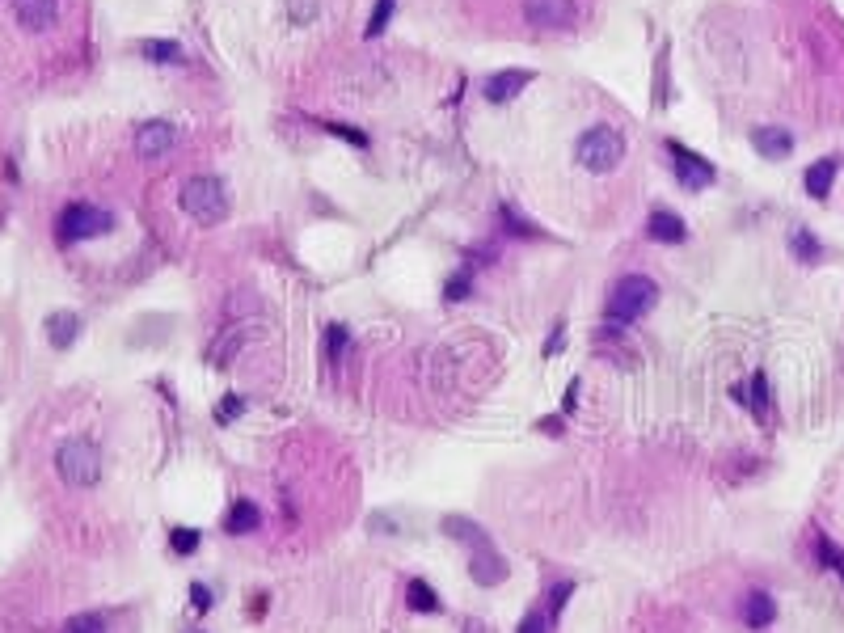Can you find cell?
Wrapping results in <instances>:
<instances>
[{"mask_svg":"<svg viewBox=\"0 0 844 633\" xmlns=\"http://www.w3.org/2000/svg\"><path fill=\"white\" fill-rule=\"evenodd\" d=\"M178 208H182L190 219H199V224H220V219L228 216V208H233V199H228V186H224L220 178L199 173V178H186L182 182V190H178Z\"/></svg>","mask_w":844,"mask_h":633,"instance_id":"obj_1","label":"cell"},{"mask_svg":"<svg viewBox=\"0 0 844 633\" xmlns=\"http://www.w3.org/2000/svg\"><path fill=\"white\" fill-rule=\"evenodd\" d=\"M55 473L63 486L73 490H93L102 482V452L89 439H63L55 448Z\"/></svg>","mask_w":844,"mask_h":633,"instance_id":"obj_2","label":"cell"},{"mask_svg":"<svg viewBox=\"0 0 844 633\" xmlns=\"http://www.w3.org/2000/svg\"><path fill=\"white\" fill-rule=\"evenodd\" d=\"M655 305H659V283L650 275H625L608 296V321L612 326H634L637 316H646Z\"/></svg>","mask_w":844,"mask_h":633,"instance_id":"obj_3","label":"cell"},{"mask_svg":"<svg viewBox=\"0 0 844 633\" xmlns=\"http://www.w3.org/2000/svg\"><path fill=\"white\" fill-rule=\"evenodd\" d=\"M575 161L587 173H608L625 161V135L608 122H596L575 140Z\"/></svg>","mask_w":844,"mask_h":633,"instance_id":"obj_4","label":"cell"},{"mask_svg":"<svg viewBox=\"0 0 844 633\" xmlns=\"http://www.w3.org/2000/svg\"><path fill=\"white\" fill-rule=\"evenodd\" d=\"M114 229V216L106 208H93V203H68L55 219V237L63 245L76 241H93V237H106Z\"/></svg>","mask_w":844,"mask_h":633,"instance_id":"obj_5","label":"cell"},{"mask_svg":"<svg viewBox=\"0 0 844 633\" xmlns=\"http://www.w3.org/2000/svg\"><path fill=\"white\" fill-rule=\"evenodd\" d=\"M524 22L537 30H570L578 25V0H524Z\"/></svg>","mask_w":844,"mask_h":633,"instance_id":"obj_6","label":"cell"},{"mask_svg":"<svg viewBox=\"0 0 844 633\" xmlns=\"http://www.w3.org/2000/svg\"><path fill=\"white\" fill-rule=\"evenodd\" d=\"M667 152L675 161V178L688 186V190H705L713 182V165L705 157H697L693 148H684L680 140H667Z\"/></svg>","mask_w":844,"mask_h":633,"instance_id":"obj_7","label":"cell"},{"mask_svg":"<svg viewBox=\"0 0 844 633\" xmlns=\"http://www.w3.org/2000/svg\"><path fill=\"white\" fill-rule=\"evenodd\" d=\"M178 144V127L170 119H148L135 127V152L140 157H165Z\"/></svg>","mask_w":844,"mask_h":633,"instance_id":"obj_8","label":"cell"},{"mask_svg":"<svg viewBox=\"0 0 844 633\" xmlns=\"http://www.w3.org/2000/svg\"><path fill=\"white\" fill-rule=\"evenodd\" d=\"M13 17L25 34H43L60 22V0H13Z\"/></svg>","mask_w":844,"mask_h":633,"instance_id":"obj_9","label":"cell"},{"mask_svg":"<svg viewBox=\"0 0 844 633\" xmlns=\"http://www.w3.org/2000/svg\"><path fill=\"white\" fill-rule=\"evenodd\" d=\"M591 346L604 355V359H616V364H625V367H634L637 364V355H634V342L625 338V326H600L596 334H591Z\"/></svg>","mask_w":844,"mask_h":633,"instance_id":"obj_10","label":"cell"},{"mask_svg":"<svg viewBox=\"0 0 844 633\" xmlns=\"http://www.w3.org/2000/svg\"><path fill=\"white\" fill-rule=\"evenodd\" d=\"M528 81H532V73H528V68H507V73H494L486 85H481V98L494 102V106H502V102L519 98V93L528 89Z\"/></svg>","mask_w":844,"mask_h":633,"instance_id":"obj_11","label":"cell"},{"mask_svg":"<svg viewBox=\"0 0 844 633\" xmlns=\"http://www.w3.org/2000/svg\"><path fill=\"white\" fill-rule=\"evenodd\" d=\"M469 579H473L478 587H499L502 579H507V561H502V553H494V545L478 549V553L469 558Z\"/></svg>","mask_w":844,"mask_h":633,"instance_id":"obj_12","label":"cell"},{"mask_svg":"<svg viewBox=\"0 0 844 633\" xmlns=\"http://www.w3.org/2000/svg\"><path fill=\"white\" fill-rule=\"evenodd\" d=\"M646 232H650V241H659V245H684L688 241V224L675 216V211H667V208L650 211Z\"/></svg>","mask_w":844,"mask_h":633,"instance_id":"obj_13","label":"cell"},{"mask_svg":"<svg viewBox=\"0 0 844 633\" xmlns=\"http://www.w3.org/2000/svg\"><path fill=\"white\" fill-rule=\"evenodd\" d=\"M752 148H756L760 157L781 161L794 152V135L785 131V127H752Z\"/></svg>","mask_w":844,"mask_h":633,"instance_id":"obj_14","label":"cell"},{"mask_svg":"<svg viewBox=\"0 0 844 633\" xmlns=\"http://www.w3.org/2000/svg\"><path fill=\"white\" fill-rule=\"evenodd\" d=\"M440 532L452 536V540H461V545H469L473 553H478V549H490V532L478 524V520H465V515H443Z\"/></svg>","mask_w":844,"mask_h":633,"instance_id":"obj_15","label":"cell"},{"mask_svg":"<svg viewBox=\"0 0 844 633\" xmlns=\"http://www.w3.org/2000/svg\"><path fill=\"white\" fill-rule=\"evenodd\" d=\"M734 402H743L756 418H769V410H772L769 376H764V372H756L752 380H743V385H734Z\"/></svg>","mask_w":844,"mask_h":633,"instance_id":"obj_16","label":"cell"},{"mask_svg":"<svg viewBox=\"0 0 844 633\" xmlns=\"http://www.w3.org/2000/svg\"><path fill=\"white\" fill-rule=\"evenodd\" d=\"M81 329H85V321L76 313H68V308H60V313L47 316V342L55 346V351H68L76 338H81Z\"/></svg>","mask_w":844,"mask_h":633,"instance_id":"obj_17","label":"cell"},{"mask_svg":"<svg viewBox=\"0 0 844 633\" xmlns=\"http://www.w3.org/2000/svg\"><path fill=\"white\" fill-rule=\"evenodd\" d=\"M777 621V604L769 591H747L743 596V625L747 629H769Z\"/></svg>","mask_w":844,"mask_h":633,"instance_id":"obj_18","label":"cell"},{"mask_svg":"<svg viewBox=\"0 0 844 633\" xmlns=\"http://www.w3.org/2000/svg\"><path fill=\"white\" fill-rule=\"evenodd\" d=\"M262 528V507L249 499H237L233 511H228V520H224V532L228 536H245V532H257Z\"/></svg>","mask_w":844,"mask_h":633,"instance_id":"obj_19","label":"cell"},{"mask_svg":"<svg viewBox=\"0 0 844 633\" xmlns=\"http://www.w3.org/2000/svg\"><path fill=\"white\" fill-rule=\"evenodd\" d=\"M832 182H836V157H820L807 170V195L810 199H828L832 195Z\"/></svg>","mask_w":844,"mask_h":633,"instance_id":"obj_20","label":"cell"},{"mask_svg":"<svg viewBox=\"0 0 844 633\" xmlns=\"http://www.w3.org/2000/svg\"><path fill=\"white\" fill-rule=\"evenodd\" d=\"M140 55L152 63H182L186 60L182 43H173V38H144V43H140Z\"/></svg>","mask_w":844,"mask_h":633,"instance_id":"obj_21","label":"cell"},{"mask_svg":"<svg viewBox=\"0 0 844 633\" xmlns=\"http://www.w3.org/2000/svg\"><path fill=\"white\" fill-rule=\"evenodd\" d=\"M405 604H410L414 612H427V617L431 612H440V596H435V587H431L427 579H414V583L405 587Z\"/></svg>","mask_w":844,"mask_h":633,"instance_id":"obj_22","label":"cell"},{"mask_svg":"<svg viewBox=\"0 0 844 633\" xmlns=\"http://www.w3.org/2000/svg\"><path fill=\"white\" fill-rule=\"evenodd\" d=\"M346 346H351V334H346V326H330V329H325V355H330V364H343Z\"/></svg>","mask_w":844,"mask_h":633,"instance_id":"obj_23","label":"cell"},{"mask_svg":"<svg viewBox=\"0 0 844 633\" xmlns=\"http://www.w3.org/2000/svg\"><path fill=\"white\" fill-rule=\"evenodd\" d=\"M199 540H203V536H199L195 528H173L170 532V549L178 553V558H190V553L199 549Z\"/></svg>","mask_w":844,"mask_h":633,"instance_id":"obj_24","label":"cell"},{"mask_svg":"<svg viewBox=\"0 0 844 633\" xmlns=\"http://www.w3.org/2000/svg\"><path fill=\"white\" fill-rule=\"evenodd\" d=\"M815 549H820V561H823V566H832V570L840 574V583H844V549L832 545V540H828L823 532H820V540H815Z\"/></svg>","mask_w":844,"mask_h":633,"instance_id":"obj_25","label":"cell"},{"mask_svg":"<svg viewBox=\"0 0 844 633\" xmlns=\"http://www.w3.org/2000/svg\"><path fill=\"white\" fill-rule=\"evenodd\" d=\"M794 254L802 258V262H820V258H823V245L815 241L807 229H798V232H794Z\"/></svg>","mask_w":844,"mask_h":633,"instance_id":"obj_26","label":"cell"},{"mask_svg":"<svg viewBox=\"0 0 844 633\" xmlns=\"http://www.w3.org/2000/svg\"><path fill=\"white\" fill-rule=\"evenodd\" d=\"M393 5H397V0H376V9H372V22H367L364 38L384 34V25H389V17H393Z\"/></svg>","mask_w":844,"mask_h":633,"instance_id":"obj_27","label":"cell"},{"mask_svg":"<svg viewBox=\"0 0 844 633\" xmlns=\"http://www.w3.org/2000/svg\"><path fill=\"white\" fill-rule=\"evenodd\" d=\"M63 633H106V617H102V612H81V617L68 621Z\"/></svg>","mask_w":844,"mask_h":633,"instance_id":"obj_28","label":"cell"},{"mask_svg":"<svg viewBox=\"0 0 844 633\" xmlns=\"http://www.w3.org/2000/svg\"><path fill=\"white\" fill-rule=\"evenodd\" d=\"M283 5H287V13H292L296 25H308L321 13V0H283Z\"/></svg>","mask_w":844,"mask_h":633,"instance_id":"obj_29","label":"cell"},{"mask_svg":"<svg viewBox=\"0 0 844 633\" xmlns=\"http://www.w3.org/2000/svg\"><path fill=\"white\" fill-rule=\"evenodd\" d=\"M469 292H473V270H456V275H452V279H448V287H443V296H448V300H465V296Z\"/></svg>","mask_w":844,"mask_h":633,"instance_id":"obj_30","label":"cell"},{"mask_svg":"<svg viewBox=\"0 0 844 633\" xmlns=\"http://www.w3.org/2000/svg\"><path fill=\"white\" fill-rule=\"evenodd\" d=\"M502 224H507L511 232H519V237H545V232H540L537 224H528V219L519 216L515 208H502Z\"/></svg>","mask_w":844,"mask_h":633,"instance_id":"obj_31","label":"cell"},{"mask_svg":"<svg viewBox=\"0 0 844 633\" xmlns=\"http://www.w3.org/2000/svg\"><path fill=\"white\" fill-rule=\"evenodd\" d=\"M325 131L338 135V140H351L355 148H367V135H364V131H355V127H346V122H325Z\"/></svg>","mask_w":844,"mask_h":633,"instance_id":"obj_32","label":"cell"},{"mask_svg":"<svg viewBox=\"0 0 844 633\" xmlns=\"http://www.w3.org/2000/svg\"><path fill=\"white\" fill-rule=\"evenodd\" d=\"M190 604H195V612H211V604H216L211 587L208 583H190Z\"/></svg>","mask_w":844,"mask_h":633,"instance_id":"obj_33","label":"cell"},{"mask_svg":"<svg viewBox=\"0 0 844 633\" xmlns=\"http://www.w3.org/2000/svg\"><path fill=\"white\" fill-rule=\"evenodd\" d=\"M241 410H245V402H241V397H237V393H228V397H224V402H220V410H216V418H220V423L228 426V423H233L237 414H241Z\"/></svg>","mask_w":844,"mask_h":633,"instance_id":"obj_34","label":"cell"},{"mask_svg":"<svg viewBox=\"0 0 844 633\" xmlns=\"http://www.w3.org/2000/svg\"><path fill=\"white\" fill-rule=\"evenodd\" d=\"M549 617H545V612H528V617H524V621H519V629H515V633H549Z\"/></svg>","mask_w":844,"mask_h":633,"instance_id":"obj_35","label":"cell"},{"mask_svg":"<svg viewBox=\"0 0 844 633\" xmlns=\"http://www.w3.org/2000/svg\"><path fill=\"white\" fill-rule=\"evenodd\" d=\"M570 591H575V583H558V591H553V609H549V621L562 612V604L570 599Z\"/></svg>","mask_w":844,"mask_h":633,"instance_id":"obj_36","label":"cell"},{"mask_svg":"<svg viewBox=\"0 0 844 633\" xmlns=\"http://www.w3.org/2000/svg\"><path fill=\"white\" fill-rule=\"evenodd\" d=\"M562 342H566V326L553 329V338L545 342V355H562Z\"/></svg>","mask_w":844,"mask_h":633,"instance_id":"obj_37","label":"cell"},{"mask_svg":"<svg viewBox=\"0 0 844 633\" xmlns=\"http://www.w3.org/2000/svg\"><path fill=\"white\" fill-rule=\"evenodd\" d=\"M578 402V380H570V389H566V410H575Z\"/></svg>","mask_w":844,"mask_h":633,"instance_id":"obj_38","label":"cell"},{"mask_svg":"<svg viewBox=\"0 0 844 633\" xmlns=\"http://www.w3.org/2000/svg\"><path fill=\"white\" fill-rule=\"evenodd\" d=\"M182 633H203V629H195V625H190V629H182Z\"/></svg>","mask_w":844,"mask_h":633,"instance_id":"obj_39","label":"cell"}]
</instances>
